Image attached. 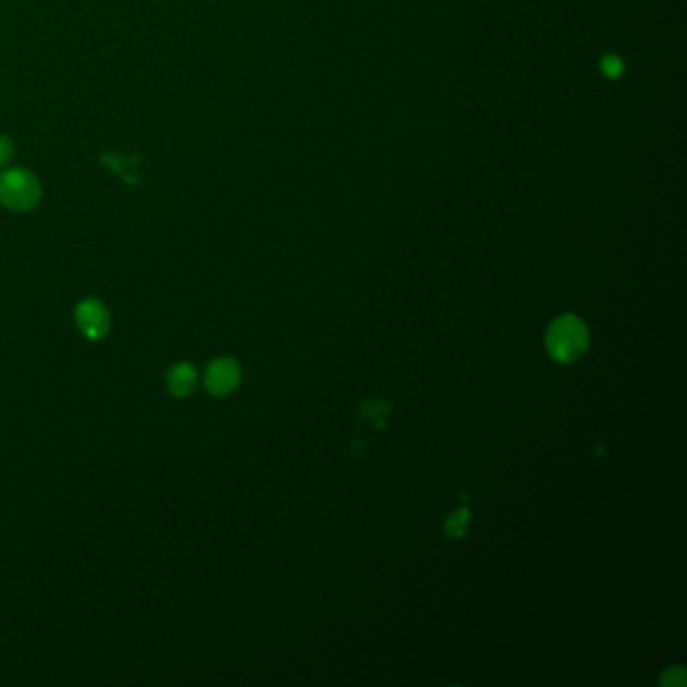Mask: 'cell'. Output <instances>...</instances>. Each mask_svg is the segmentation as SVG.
<instances>
[{"instance_id":"1","label":"cell","mask_w":687,"mask_h":687,"mask_svg":"<svg viewBox=\"0 0 687 687\" xmlns=\"http://www.w3.org/2000/svg\"><path fill=\"white\" fill-rule=\"evenodd\" d=\"M589 329L585 321L575 315H563L555 319L546 331V349L559 363L577 361L589 347Z\"/></svg>"},{"instance_id":"2","label":"cell","mask_w":687,"mask_h":687,"mask_svg":"<svg viewBox=\"0 0 687 687\" xmlns=\"http://www.w3.org/2000/svg\"><path fill=\"white\" fill-rule=\"evenodd\" d=\"M43 196L39 180L23 170L13 168L0 174V204L13 212H29L33 210Z\"/></svg>"},{"instance_id":"3","label":"cell","mask_w":687,"mask_h":687,"mask_svg":"<svg viewBox=\"0 0 687 687\" xmlns=\"http://www.w3.org/2000/svg\"><path fill=\"white\" fill-rule=\"evenodd\" d=\"M75 323L87 339L99 341L111 329V315H109V309L101 301L87 299L77 305Z\"/></svg>"},{"instance_id":"4","label":"cell","mask_w":687,"mask_h":687,"mask_svg":"<svg viewBox=\"0 0 687 687\" xmlns=\"http://www.w3.org/2000/svg\"><path fill=\"white\" fill-rule=\"evenodd\" d=\"M240 377H242V371L236 359L218 357L208 365L204 373V385L208 393H212L214 397H226L238 387Z\"/></svg>"},{"instance_id":"5","label":"cell","mask_w":687,"mask_h":687,"mask_svg":"<svg viewBox=\"0 0 687 687\" xmlns=\"http://www.w3.org/2000/svg\"><path fill=\"white\" fill-rule=\"evenodd\" d=\"M166 387L174 397L184 399L196 391L198 371L190 363H176L166 373Z\"/></svg>"},{"instance_id":"6","label":"cell","mask_w":687,"mask_h":687,"mask_svg":"<svg viewBox=\"0 0 687 687\" xmlns=\"http://www.w3.org/2000/svg\"><path fill=\"white\" fill-rule=\"evenodd\" d=\"M466 524H468V510L462 508V510H458V512L448 520L446 532H448L450 536H462L464 530H466Z\"/></svg>"},{"instance_id":"7","label":"cell","mask_w":687,"mask_h":687,"mask_svg":"<svg viewBox=\"0 0 687 687\" xmlns=\"http://www.w3.org/2000/svg\"><path fill=\"white\" fill-rule=\"evenodd\" d=\"M683 683H685L683 667H671L661 677V685H683Z\"/></svg>"},{"instance_id":"8","label":"cell","mask_w":687,"mask_h":687,"mask_svg":"<svg viewBox=\"0 0 687 687\" xmlns=\"http://www.w3.org/2000/svg\"><path fill=\"white\" fill-rule=\"evenodd\" d=\"M13 158V144L9 137L0 135V166H5Z\"/></svg>"}]
</instances>
